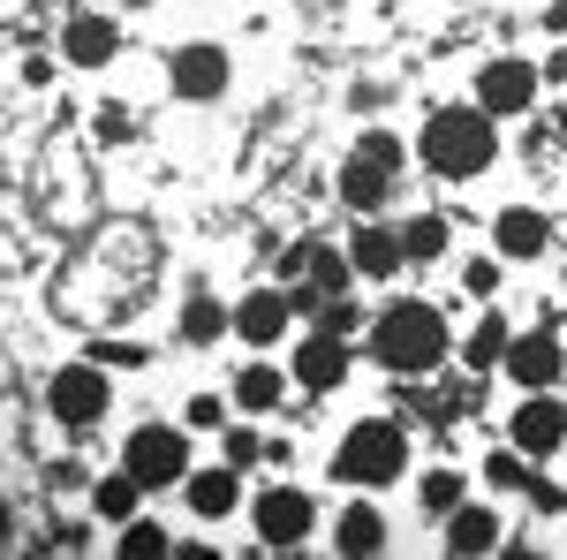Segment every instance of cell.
Instances as JSON below:
<instances>
[{
  "label": "cell",
  "mask_w": 567,
  "mask_h": 560,
  "mask_svg": "<svg viewBox=\"0 0 567 560\" xmlns=\"http://www.w3.org/2000/svg\"><path fill=\"white\" fill-rule=\"evenodd\" d=\"M499 114H484V106H439L424 136H416V152H424V167L446 174V182H470V174L492 167V152H499V130H492Z\"/></svg>",
  "instance_id": "obj_1"
},
{
  "label": "cell",
  "mask_w": 567,
  "mask_h": 560,
  "mask_svg": "<svg viewBox=\"0 0 567 560\" xmlns=\"http://www.w3.org/2000/svg\"><path fill=\"white\" fill-rule=\"evenodd\" d=\"M371 348H379L386 371H432V364H446L454 342H446V318L432 303H386L379 326H371Z\"/></svg>",
  "instance_id": "obj_2"
},
{
  "label": "cell",
  "mask_w": 567,
  "mask_h": 560,
  "mask_svg": "<svg viewBox=\"0 0 567 560\" xmlns=\"http://www.w3.org/2000/svg\"><path fill=\"white\" fill-rule=\"evenodd\" d=\"M401 470H409V431L393 425V417L349 425L341 455H333V477H341V485H393Z\"/></svg>",
  "instance_id": "obj_3"
},
{
  "label": "cell",
  "mask_w": 567,
  "mask_h": 560,
  "mask_svg": "<svg viewBox=\"0 0 567 560\" xmlns=\"http://www.w3.org/2000/svg\"><path fill=\"white\" fill-rule=\"evenodd\" d=\"M122 470L144 485V492H167V485H189V439L175 425H144L122 455Z\"/></svg>",
  "instance_id": "obj_4"
},
{
  "label": "cell",
  "mask_w": 567,
  "mask_h": 560,
  "mask_svg": "<svg viewBox=\"0 0 567 560\" xmlns=\"http://www.w3.org/2000/svg\"><path fill=\"white\" fill-rule=\"evenodd\" d=\"M393 174H401V144H393L386 130H371V136H355L349 144V167H341V197L349 205H386V190H393Z\"/></svg>",
  "instance_id": "obj_5"
},
{
  "label": "cell",
  "mask_w": 567,
  "mask_h": 560,
  "mask_svg": "<svg viewBox=\"0 0 567 560\" xmlns=\"http://www.w3.org/2000/svg\"><path fill=\"white\" fill-rule=\"evenodd\" d=\"M106 401H114V387H106V371H99V364H61V371L45 379V409H53L69 431L99 425V417H106Z\"/></svg>",
  "instance_id": "obj_6"
},
{
  "label": "cell",
  "mask_w": 567,
  "mask_h": 560,
  "mask_svg": "<svg viewBox=\"0 0 567 560\" xmlns=\"http://www.w3.org/2000/svg\"><path fill=\"white\" fill-rule=\"evenodd\" d=\"M296 387L303 394H333V387H349V334H303L296 342Z\"/></svg>",
  "instance_id": "obj_7"
},
{
  "label": "cell",
  "mask_w": 567,
  "mask_h": 560,
  "mask_svg": "<svg viewBox=\"0 0 567 560\" xmlns=\"http://www.w3.org/2000/svg\"><path fill=\"white\" fill-rule=\"evenodd\" d=\"M258 538L265 546H303L310 522H318V508H310V492H296V485H272V492H258Z\"/></svg>",
  "instance_id": "obj_8"
},
{
  "label": "cell",
  "mask_w": 567,
  "mask_h": 560,
  "mask_svg": "<svg viewBox=\"0 0 567 560\" xmlns=\"http://www.w3.org/2000/svg\"><path fill=\"white\" fill-rule=\"evenodd\" d=\"M515 447H523L529 462L567 455V409L553 401V394H523V409H515Z\"/></svg>",
  "instance_id": "obj_9"
},
{
  "label": "cell",
  "mask_w": 567,
  "mask_h": 560,
  "mask_svg": "<svg viewBox=\"0 0 567 560\" xmlns=\"http://www.w3.org/2000/svg\"><path fill=\"white\" fill-rule=\"evenodd\" d=\"M288 326H296V296H280V288H258V296L235 303V334H243L250 348L288 342Z\"/></svg>",
  "instance_id": "obj_10"
},
{
  "label": "cell",
  "mask_w": 567,
  "mask_h": 560,
  "mask_svg": "<svg viewBox=\"0 0 567 560\" xmlns=\"http://www.w3.org/2000/svg\"><path fill=\"white\" fill-rule=\"evenodd\" d=\"M529 99H537V69L529 61H484V77H477L484 114H529Z\"/></svg>",
  "instance_id": "obj_11"
},
{
  "label": "cell",
  "mask_w": 567,
  "mask_h": 560,
  "mask_svg": "<svg viewBox=\"0 0 567 560\" xmlns=\"http://www.w3.org/2000/svg\"><path fill=\"white\" fill-rule=\"evenodd\" d=\"M507 379L529 394H545V387H560V342L537 326V334H515L507 342Z\"/></svg>",
  "instance_id": "obj_12"
},
{
  "label": "cell",
  "mask_w": 567,
  "mask_h": 560,
  "mask_svg": "<svg viewBox=\"0 0 567 560\" xmlns=\"http://www.w3.org/2000/svg\"><path fill=\"white\" fill-rule=\"evenodd\" d=\"M167 77H175L182 99H219V91H227V53H219V45H182Z\"/></svg>",
  "instance_id": "obj_13"
},
{
  "label": "cell",
  "mask_w": 567,
  "mask_h": 560,
  "mask_svg": "<svg viewBox=\"0 0 567 560\" xmlns=\"http://www.w3.org/2000/svg\"><path fill=\"white\" fill-rule=\"evenodd\" d=\"M189 508H197L205 522H219L227 508H243V470H235V462H219V470H197V477H189Z\"/></svg>",
  "instance_id": "obj_14"
},
{
  "label": "cell",
  "mask_w": 567,
  "mask_h": 560,
  "mask_svg": "<svg viewBox=\"0 0 567 560\" xmlns=\"http://www.w3.org/2000/svg\"><path fill=\"white\" fill-rule=\"evenodd\" d=\"M61 45H69V61H76V69H106V61L122 53V31H114L106 16H76Z\"/></svg>",
  "instance_id": "obj_15"
},
{
  "label": "cell",
  "mask_w": 567,
  "mask_h": 560,
  "mask_svg": "<svg viewBox=\"0 0 567 560\" xmlns=\"http://www.w3.org/2000/svg\"><path fill=\"white\" fill-rule=\"evenodd\" d=\"M349 258H355V273H371V281L401 273V265H409V251H401V227H355Z\"/></svg>",
  "instance_id": "obj_16"
},
{
  "label": "cell",
  "mask_w": 567,
  "mask_h": 560,
  "mask_svg": "<svg viewBox=\"0 0 567 560\" xmlns=\"http://www.w3.org/2000/svg\"><path fill=\"white\" fill-rule=\"evenodd\" d=\"M545 243H553V227H545L537 205H507L499 213V258H537Z\"/></svg>",
  "instance_id": "obj_17"
},
{
  "label": "cell",
  "mask_w": 567,
  "mask_h": 560,
  "mask_svg": "<svg viewBox=\"0 0 567 560\" xmlns=\"http://www.w3.org/2000/svg\"><path fill=\"white\" fill-rule=\"evenodd\" d=\"M492 546H499L492 508H454V516H446V553H492Z\"/></svg>",
  "instance_id": "obj_18"
},
{
  "label": "cell",
  "mask_w": 567,
  "mask_h": 560,
  "mask_svg": "<svg viewBox=\"0 0 567 560\" xmlns=\"http://www.w3.org/2000/svg\"><path fill=\"white\" fill-rule=\"evenodd\" d=\"M333 546H341V553H379V546H386V516H379V508H341Z\"/></svg>",
  "instance_id": "obj_19"
},
{
  "label": "cell",
  "mask_w": 567,
  "mask_h": 560,
  "mask_svg": "<svg viewBox=\"0 0 567 560\" xmlns=\"http://www.w3.org/2000/svg\"><path fill=\"white\" fill-rule=\"evenodd\" d=\"M401 251H409L416 265L446 258V220H439V213H416V220H401Z\"/></svg>",
  "instance_id": "obj_20"
},
{
  "label": "cell",
  "mask_w": 567,
  "mask_h": 560,
  "mask_svg": "<svg viewBox=\"0 0 567 560\" xmlns=\"http://www.w3.org/2000/svg\"><path fill=\"white\" fill-rule=\"evenodd\" d=\"M136 492H144V485H136L130 470H122V477H99V485H91V508H99L106 522H130L136 516Z\"/></svg>",
  "instance_id": "obj_21"
},
{
  "label": "cell",
  "mask_w": 567,
  "mask_h": 560,
  "mask_svg": "<svg viewBox=\"0 0 567 560\" xmlns=\"http://www.w3.org/2000/svg\"><path fill=\"white\" fill-rule=\"evenodd\" d=\"M280 394H288V371H272V364H250V371L235 379V401H243V409H272Z\"/></svg>",
  "instance_id": "obj_22"
},
{
  "label": "cell",
  "mask_w": 567,
  "mask_h": 560,
  "mask_svg": "<svg viewBox=\"0 0 567 560\" xmlns=\"http://www.w3.org/2000/svg\"><path fill=\"white\" fill-rule=\"evenodd\" d=\"M303 258H310V288H318V296H341V288H349L355 258H341V251H326V243H310Z\"/></svg>",
  "instance_id": "obj_23"
},
{
  "label": "cell",
  "mask_w": 567,
  "mask_h": 560,
  "mask_svg": "<svg viewBox=\"0 0 567 560\" xmlns=\"http://www.w3.org/2000/svg\"><path fill=\"white\" fill-rule=\"evenodd\" d=\"M507 342H515L507 318H477L470 326V364H507Z\"/></svg>",
  "instance_id": "obj_24"
},
{
  "label": "cell",
  "mask_w": 567,
  "mask_h": 560,
  "mask_svg": "<svg viewBox=\"0 0 567 560\" xmlns=\"http://www.w3.org/2000/svg\"><path fill=\"white\" fill-rule=\"evenodd\" d=\"M484 485H492V492H523V485H529V455H523V447L492 455V462H484Z\"/></svg>",
  "instance_id": "obj_25"
},
{
  "label": "cell",
  "mask_w": 567,
  "mask_h": 560,
  "mask_svg": "<svg viewBox=\"0 0 567 560\" xmlns=\"http://www.w3.org/2000/svg\"><path fill=\"white\" fill-rule=\"evenodd\" d=\"M227 326H235V318H219V303H189V318H182V334H189V342H219V334H227Z\"/></svg>",
  "instance_id": "obj_26"
},
{
  "label": "cell",
  "mask_w": 567,
  "mask_h": 560,
  "mask_svg": "<svg viewBox=\"0 0 567 560\" xmlns=\"http://www.w3.org/2000/svg\"><path fill=\"white\" fill-rule=\"evenodd\" d=\"M424 508H432V516H454V508H462V477L432 470V477H424Z\"/></svg>",
  "instance_id": "obj_27"
},
{
  "label": "cell",
  "mask_w": 567,
  "mask_h": 560,
  "mask_svg": "<svg viewBox=\"0 0 567 560\" xmlns=\"http://www.w3.org/2000/svg\"><path fill=\"white\" fill-rule=\"evenodd\" d=\"M167 546H175V538H167V530H159V522H122V553H167Z\"/></svg>",
  "instance_id": "obj_28"
},
{
  "label": "cell",
  "mask_w": 567,
  "mask_h": 560,
  "mask_svg": "<svg viewBox=\"0 0 567 560\" xmlns=\"http://www.w3.org/2000/svg\"><path fill=\"white\" fill-rule=\"evenodd\" d=\"M462 288H470V296H492V288H499V265H492V258H470V265H462Z\"/></svg>",
  "instance_id": "obj_29"
},
{
  "label": "cell",
  "mask_w": 567,
  "mask_h": 560,
  "mask_svg": "<svg viewBox=\"0 0 567 560\" xmlns=\"http://www.w3.org/2000/svg\"><path fill=\"white\" fill-rule=\"evenodd\" d=\"M258 455H265V439H258V431H227V462H235V470H250Z\"/></svg>",
  "instance_id": "obj_30"
},
{
  "label": "cell",
  "mask_w": 567,
  "mask_h": 560,
  "mask_svg": "<svg viewBox=\"0 0 567 560\" xmlns=\"http://www.w3.org/2000/svg\"><path fill=\"white\" fill-rule=\"evenodd\" d=\"M189 425H197V431L227 425V401H219V394H197V401H189Z\"/></svg>",
  "instance_id": "obj_31"
}]
</instances>
